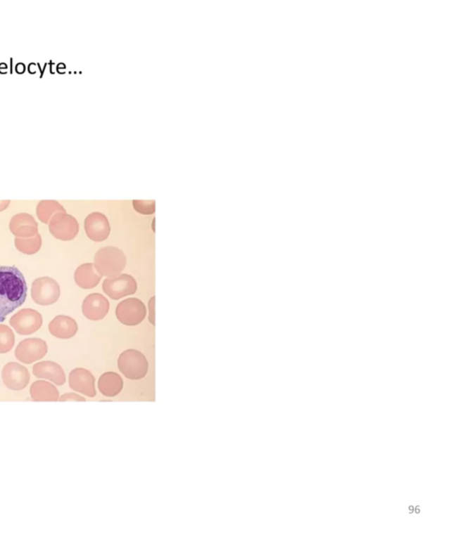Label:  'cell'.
<instances>
[{"label":"cell","instance_id":"17","mask_svg":"<svg viewBox=\"0 0 475 534\" xmlns=\"http://www.w3.org/2000/svg\"><path fill=\"white\" fill-rule=\"evenodd\" d=\"M100 272L93 263H84L75 272V281L80 288L90 289L99 285L101 280Z\"/></svg>","mask_w":475,"mask_h":534},{"label":"cell","instance_id":"3","mask_svg":"<svg viewBox=\"0 0 475 534\" xmlns=\"http://www.w3.org/2000/svg\"><path fill=\"white\" fill-rule=\"evenodd\" d=\"M118 365L119 370L128 379H141L145 378L148 373V360L144 353L138 350L125 351L119 356Z\"/></svg>","mask_w":475,"mask_h":534},{"label":"cell","instance_id":"9","mask_svg":"<svg viewBox=\"0 0 475 534\" xmlns=\"http://www.w3.org/2000/svg\"><path fill=\"white\" fill-rule=\"evenodd\" d=\"M48 353V344L42 339H26L20 342L15 350L16 358L23 364H33Z\"/></svg>","mask_w":475,"mask_h":534},{"label":"cell","instance_id":"1","mask_svg":"<svg viewBox=\"0 0 475 534\" xmlns=\"http://www.w3.org/2000/svg\"><path fill=\"white\" fill-rule=\"evenodd\" d=\"M27 297V284L17 267L0 266V323L21 307Z\"/></svg>","mask_w":475,"mask_h":534},{"label":"cell","instance_id":"21","mask_svg":"<svg viewBox=\"0 0 475 534\" xmlns=\"http://www.w3.org/2000/svg\"><path fill=\"white\" fill-rule=\"evenodd\" d=\"M16 248L23 254L32 255L37 254L42 248V239L39 234L30 237H16L14 240Z\"/></svg>","mask_w":475,"mask_h":534},{"label":"cell","instance_id":"7","mask_svg":"<svg viewBox=\"0 0 475 534\" xmlns=\"http://www.w3.org/2000/svg\"><path fill=\"white\" fill-rule=\"evenodd\" d=\"M103 289L105 294L113 300H120L121 298L135 294L138 285L132 275L123 274L116 278H106L103 281Z\"/></svg>","mask_w":475,"mask_h":534},{"label":"cell","instance_id":"16","mask_svg":"<svg viewBox=\"0 0 475 534\" xmlns=\"http://www.w3.org/2000/svg\"><path fill=\"white\" fill-rule=\"evenodd\" d=\"M49 332L56 338L67 339H71L77 333L78 326L77 321L70 316L58 315L52 319L49 326Z\"/></svg>","mask_w":475,"mask_h":534},{"label":"cell","instance_id":"8","mask_svg":"<svg viewBox=\"0 0 475 534\" xmlns=\"http://www.w3.org/2000/svg\"><path fill=\"white\" fill-rule=\"evenodd\" d=\"M42 315L34 309H23L11 318V326L20 335H31L42 327Z\"/></svg>","mask_w":475,"mask_h":534},{"label":"cell","instance_id":"13","mask_svg":"<svg viewBox=\"0 0 475 534\" xmlns=\"http://www.w3.org/2000/svg\"><path fill=\"white\" fill-rule=\"evenodd\" d=\"M69 386L72 390L89 397L96 396L95 378L84 368H75L69 375Z\"/></svg>","mask_w":475,"mask_h":534},{"label":"cell","instance_id":"11","mask_svg":"<svg viewBox=\"0 0 475 534\" xmlns=\"http://www.w3.org/2000/svg\"><path fill=\"white\" fill-rule=\"evenodd\" d=\"M84 230L93 242H104L110 233L109 220L103 214L95 211L89 214L84 220Z\"/></svg>","mask_w":475,"mask_h":534},{"label":"cell","instance_id":"6","mask_svg":"<svg viewBox=\"0 0 475 534\" xmlns=\"http://www.w3.org/2000/svg\"><path fill=\"white\" fill-rule=\"evenodd\" d=\"M49 231L52 236L61 240H72L80 232L77 220L71 214L58 213L49 221Z\"/></svg>","mask_w":475,"mask_h":534},{"label":"cell","instance_id":"25","mask_svg":"<svg viewBox=\"0 0 475 534\" xmlns=\"http://www.w3.org/2000/svg\"><path fill=\"white\" fill-rule=\"evenodd\" d=\"M11 200H0V211H5L10 205Z\"/></svg>","mask_w":475,"mask_h":534},{"label":"cell","instance_id":"23","mask_svg":"<svg viewBox=\"0 0 475 534\" xmlns=\"http://www.w3.org/2000/svg\"><path fill=\"white\" fill-rule=\"evenodd\" d=\"M133 206L137 211L142 214H151L156 211L154 200H133Z\"/></svg>","mask_w":475,"mask_h":534},{"label":"cell","instance_id":"2","mask_svg":"<svg viewBox=\"0 0 475 534\" xmlns=\"http://www.w3.org/2000/svg\"><path fill=\"white\" fill-rule=\"evenodd\" d=\"M94 266L101 275L116 278L127 266V257L123 251L116 247H104L96 252Z\"/></svg>","mask_w":475,"mask_h":534},{"label":"cell","instance_id":"18","mask_svg":"<svg viewBox=\"0 0 475 534\" xmlns=\"http://www.w3.org/2000/svg\"><path fill=\"white\" fill-rule=\"evenodd\" d=\"M30 396L34 402H56L60 398L58 389L45 380H37L32 384Z\"/></svg>","mask_w":475,"mask_h":534},{"label":"cell","instance_id":"24","mask_svg":"<svg viewBox=\"0 0 475 534\" xmlns=\"http://www.w3.org/2000/svg\"><path fill=\"white\" fill-rule=\"evenodd\" d=\"M59 400L61 402H66V400H77V402H86V399L84 397L78 396L77 393H65L61 396Z\"/></svg>","mask_w":475,"mask_h":534},{"label":"cell","instance_id":"20","mask_svg":"<svg viewBox=\"0 0 475 534\" xmlns=\"http://www.w3.org/2000/svg\"><path fill=\"white\" fill-rule=\"evenodd\" d=\"M64 211L65 209L56 200H42L37 207V216L44 223H49L55 214Z\"/></svg>","mask_w":475,"mask_h":534},{"label":"cell","instance_id":"14","mask_svg":"<svg viewBox=\"0 0 475 534\" xmlns=\"http://www.w3.org/2000/svg\"><path fill=\"white\" fill-rule=\"evenodd\" d=\"M11 233L17 237H30L39 234V225L31 214H16L10 222Z\"/></svg>","mask_w":475,"mask_h":534},{"label":"cell","instance_id":"19","mask_svg":"<svg viewBox=\"0 0 475 534\" xmlns=\"http://www.w3.org/2000/svg\"><path fill=\"white\" fill-rule=\"evenodd\" d=\"M98 387L104 396L115 397L123 390V379L118 373L106 372L99 379Z\"/></svg>","mask_w":475,"mask_h":534},{"label":"cell","instance_id":"12","mask_svg":"<svg viewBox=\"0 0 475 534\" xmlns=\"http://www.w3.org/2000/svg\"><path fill=\"white\" fill-rule=\"evenodd\" d=\"M110 303L100 293H92L87 295L82 304L84 315L92 321L103 319L109 313Z\"/></svg>","mask_w":475,"mask_h":534},{"label":"cell","instance_id":"5","mask_svg":"<svg viewBox=\"0 0 475 534\" xmlns=\"http://www.w3.org/2000/svg\"><path fill=\"white\" fill-rule=\"evenodd\" d=\"M116 318L125 326H138L144 320L147 309L142 301L129 298L121 301L116 307Z\"/></svg>","mask_w":475,"mask_h":534},{"label":"cell","instance_id":"15","mask_svg":"<svg viewBox=\"0 0 475 534\" xmlns=\"http://www.w3.org/2000/svg\"><path fill=\"white\" fill-rule=\"evenodd\" d=\"M34 375L37 379L51 380L58 386H63L66 382L65 374L60 365L51 361L37 363L33 367Z\"/></svg>","mask_w":475,"mask_h":534},{"label":"cell","instance_id":"4","mask_svg":"<svg viewBox=\"0 0 475 534\" xmlns=\"http://www.w3.org/2000/svg\"><path fill=\"white\" fill-rule=\"evenodd\" d=\"M32 298L39 306H51L59 300L61 288L53 278L44 277L37 278L32 284Z\"/></svg>","mask_w":475,"mask_h":534},{"label":"cell","instance_id":"10","mask_svg":"<svg viewBox=\"0 0 475 534\" xmlns=\"http://www.w3.org/2000/svg\"><path fill=\"white\" fill-rule=\"evenodd\" d=\"M1 377L6 387L13 391L23 390L31 379L27 368L15 362L8 363L3 367Z\"/></svg>","mask_w":475,"mask_h":534},{"label":"cell","instance_id":"22","mask_svg":"<svg viewBox=\"0 0 475 534\" xmlns=\"http://www.w3.org/2000/svg\"><path fill=\"white\" fill-rule=\"evenodd\" d=\"M15 344V335L11 327L0 324V353L10 352Z\"/></svg>","mask_w":475,"mask_h":534}]
</instances>
